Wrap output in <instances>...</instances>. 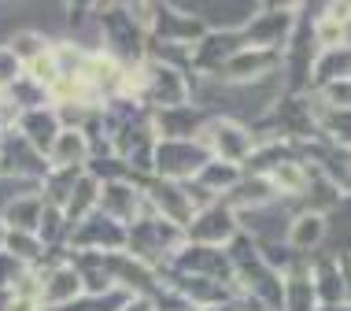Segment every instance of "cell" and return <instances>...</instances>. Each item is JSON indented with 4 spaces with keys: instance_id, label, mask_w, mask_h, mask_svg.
Returning a JSON list of instances; mask_svg holds the SVG:
<instances>
[{
    "instance_id": "ac0fdd59",
    "label": "cell",
    "mask_w": 351,
    "mask_h": 311,
    "mask_svg": "<svg viewBox=\"0 0 351 311\" xmlns=\"http://www.w3.org/2000/svg\"><path fill=\"white\" fill-rule=\"evenodd\" d=\"M0 252H8L15 263H23V267H34L37 260L45 256V244L34 238V233H8L4 230V249Z\"/></svg>"
},
{
    "instance_id": "4fadbf2b",
    "label": "cell",
    "mask_w": 351,
    "mask_h": 311,
    "mask_svg": "<svg viewBox=\"0 0 351 311\" xmlns=\"http://www.w3.org/2000/svg\"><path fill=\"white\" fill-rule=\"evenodd\" d=\"M315 289H311V267L292 263L281 275V311H315Z\"/></svg>"
},
{
    "instance_id": "9a60e30c",
    "label": "cell",
    "mask_w": 351,
    "mask_h": 311,
    "mask_svg": "<svg viewBox=\"0 0 351 311\" xmlns=\"http://www.w3.org/2000/svg\"><path fill=\"white\" fill-rule=\"evenodd\" d=\"M307 71H315L311 74L315 89L329 86V82H337V78H348V45H340V49H318Z\"/></svg>"
},
{
    "instance_id": "d6986e66",
    "label": "cell",
    "mask_w": 351,
    "mask_h": 311,
    "mask_svg": "<svg viewBox=\"0 0 351 311\" xmlns=\"http://www.w3.org/2000/svg\"><path fill=\"white\" fill-rule=\"evenodd\" d=\"M4 49L12 52L19 63H30L34 56H41L45 49H49V41H45L41 34H34L30 26H23V30H15L12 37H8V45H4Z\"/></svg>"
},
{
    "instance_id": "30bf717a",
    "label": "cell",
    "mask_w": 351,
    "mask_h": 311,
    "mask_svg": "<svg viewBox=\"0 0 351 311\" xmlns=\"http://www.w3.org/2000/svg\"><path fill=\"white\" fill-rule=\"evenodd\" d=\"M15 134L26 141V145L34 148V152H41V156H49V148H52V141L56 134H60V122H56V111L52 108H34V111H23L15 122Z\"/></svg>"
},
{
    "instance_id": "cb8c5ba5",
    "label": "cell",
    "mask_w": 351,
    "mask_h": 311,
    "mask_svg": "<svg viewBox=\"0 0 351 311\" xmlns=\"http://www.w3.org/2000/svg\"><path fill=\"white\" fill-rule=\"evenodd\" d=\"M0 249H4V226H0Z\"/></svg>"
},
{
    "instance_id": "277c9868",
    "label": "cell",
    "mask_w": 351,
    "mask_h": 311,
    "mask_svg": "<svg viewBox=\"0 0 351 311\" xmlns=\"http://www.w3.org/2000/svg\"><path fill=\"white\" fill-rule=\"evenodd\" d=\"M278 71H281L278 52H263V49H248V45H244L241 52H233L230 60L215 71V82L241 89V86H255V82L270 78V74H278Z\"/></svg>"
},
{
    "instance_id": "5bb4252c",
    "label": "cell",
    "mask_w": 351,
    "mask_h": 311,
    "mask_svg": "<svg viewBox=\"0 0 351 311\" xmlns=\"http://www.w3.org/2000/svg\"><path fill=\"white\" fill-rule=\"evenodd\" d=\"M97 196H100V182L93 178L89 171L78 174V182H74V189L67 196V204H63V222H82L93 215V207H97Z\"/></svg>"
},
{
    "instance_id": "5b68a950",
    "label": "cell",
    "mask_w": 351,
    "mask_h": 311,
    "mask_svg": "<svg viewBox=\"0 0 351 311\" xmlns=\"http://www.w3.org/2000/svg\"><path fill=\"white\" fill-rule=\"evenodd\" d=\"M237 233H241L237 230V211L230 204H222V200L204 207V211H196L193 222L185 226L189 244H204V249H218V252H222Z\"/></svg>"
},
{
    "instance_id": "3957f363",
    "label": "cell",
    "mask_w": 351,
    "mask_h": 311,
    "mask_svg": "<svg viewBox=\"0 0 351 311\" xmlns=\"http://www.w3.org/2000/svg\"><path fill=\"white\" fill-rule=\"evenodd\" d=\"M141 100H148L156 111L185 108V104H193V86H189L185 71H174V67H167V63L145 60L141 63Z\"/></svg>"
},
{
    "instance_id": "ffe728a7",
    "label": "cell",
    "mask_w": 351,
    "mask_h": 311,
    "mask_svg": "<svg viewBox=\"0 0 351 311\" xmlns=\"http://www.w3.org/2000/svg\"><path fill=\"white\" fill-rule=\"evenodd\" d=\"M348 100H351V82L348 78H337V82H329V86L318 89V104H322V108L348 111Z\"/></svg>"
},
{
    "instance_id": "9c48e42d",
    "label": "cell",
    "mask_w": 351,
    "mask_h": 311,
    "mask_svg": "<svg viewBox=\"0 0 351 311\" xmlns=\"http://www.w3.org/2000/svg\"><path fill=\"white\" fill-rule=\"evenodd\" d=\"M45 159H49V167H60V171H85L93 159V145L82 130H60Z\"/></svg>"
},
{
    "instance_id": "7a4b0ae2",
    "label": "cell",
    "mask_w": 351,
    "mask_h": 311,
    "mask_svg": "<svg viewBox=\"0 0 351 311\" xmlns=\"http://www.w3.org/2000/svg\"><path fill=\"white\" fill-rule=\"evenodd\" d=\"M207 148L200 145V141H156L152 145V171H156V178H163V182H193L196 174L207 167Z\"/></svg>"
},
{
    "instance_id": "ba28073f",
    "label": "cell",
    "mask_w": 351,
    "mask_h": 311,
    "mask_svg": "<svg viewBox=\"0 0 351 311\" xmlns=\"http://www.w3.org/2000/svg\"><path fill=\"white\" fill-rule=\"evenodd\" d=\"M311 289L318 308H348V270L337 260H322L311 267Z\"/></svg>"
},
{
    "instance_id": "6da1fadb",
    "label": "cell",
    "mask_w": 351,
    "mask_h": 311,
    "mask_svg": "<svg viewBox=\"0 0 351 311\" xmlns=\"http://www.w3.org/2000/svg\"><path fill=\"white\" fill-rule=\"evenodd\" d=\"M200 145L207 148V156L218 159V163H230V167H241L252 159V152L259 148V141L241 119H230V115H207L204 130H200Z\"/></svg>"
},
{
    "instance_id": "603a6c76",
    "label": "cell",
    "mask_w": 351,
    "mask_h": 311,
    "mask_svg": "<svg viewBox=\"0 0 351 311\" xmlns=\"http://www.w3.org/2000/svg\"><path fill=\"white\" fill-rule=\"evenodd\" d=\"M119 311H156V300L152 297H130Z\"/></svg>"
},
{
    "instance_id": "52a82bcc",
    "label": "cell",
    "mask_w": 351,
    "mask_h": 311,
    "mask_svg": "<svg viewBox=\"0 0 351 311\" xmlns=\"http://www.w3.org/2000/svg\"><path fill=\"white\" fill-rule=\"evenodd\" d=\"M329 241V215H318V211H292L289 219V230H285V244H289L296 256H307V252L322 249Z\"/></svg>"
},
{
    "instance_id": "8992f818",
    "label": "cell",
    "mask_w": 351,
    "mask_h": 311,
    "mask_svg": "<svg viewBox=\"0 0 351 311\" xmlns=\"http://www.w3.org/2000/svg\"><path fill=\"white\" fill-rule=\"evenodd\" d=\"M67 241H71L74 252H89V249H97V252H119V244L126 241V226L111 222L108 215H89V219H82V222L71 226Z\"/></svg>"
},
{
    "instance_id": "8fae6325",
    "label": "cell",
    "mask_w": 351,
    "mask_h": 311,
    "mask_svg": "<svg viewBox=\"0 0 351 311\" xmlns=\"http://www.w3.org/2000/svg\"><path fill=\"white\" fill-rule=\"evenodd\" d=\"M270 182V189L278 193V200H300L303 189H307L311 182V167L303 163V159H281V163H274L267 174H263Z\"/></svg>"
},
{
    "instance_id": "e0dca14e",
    "label": "cell",
    "mask_w": 351,
    "mask_h": 311,
    "mask_svg": "<svg viewBox=\"0 0 351 311\" xmlns=\"http://www.w3.org/2000/svg\"><path fill=\"white\" fill-rule=\"evenodd\" d=\"M23 78L49 97V89L60 82V63H56V56H52V45H49L41 56H34L30 63H23Z\"/></svg>"
},
{
    "instance_id": "7c38bea8",
    "label": "cell",
    "mask_w": 351,
    "mask_h": 311,
    "mask_svg": "<svg viewBox=\"0 0 351 311\" xmlns=\"http://www.w3.org/2000/svg\"><path fill=\"white\" fill-rule=\"evenodd\" d=\"M41 211H45V200L41 193H26V196H15L0 207V226L8 233H37V222H41Z\"/></svg>"
},
{
    "instance_id": "2e32d148",
    "label": "cell",
    "mask_w": 351,
    "mask_h": 311,
    "mask_svg": "<svg viewBox=\"0 0 351 311\" xmlns=\"http://www.w3.org/2000/svg\"><path fill=\"white\" fill-rule=\"evenodd\" d=\"M241 174H244L241 167H230V163H218V159H207V167L193 178V182L218 200V196H230V193H233V185L241 182Z\"/></svg>"
},
{
    "instance_id": "7402d4cb",
    "label": "cell",
    "mask_w": 351,
    "mask_h": 311,
    "mask_svg": "<svg viewBox=\"0 0 351 311\" xmlns=\"http://www.w3.org/2000/svg\"><path fill=\"white\" fill-rule=\"evenodd\" d=\"M26 270H30V267H23V263H15L8 252H0V289H12Z\"/></svg>"
},
{
    "instance_id": "44dd1931",
    "label": "cell",
    "mask_w": 351,
    "mask_h": 311,
    "mask_svg": "<svg viewBox=\"0 0 351 311\" xmlns=\"http://www.w3.org/2000/svg\"><path fill=\"white\" fill-rule=\"evenodd\" d=\"M19 78H23V63H19L8 49H0V93L8 86H15Z\"/></svg>"
}]
</instances>
